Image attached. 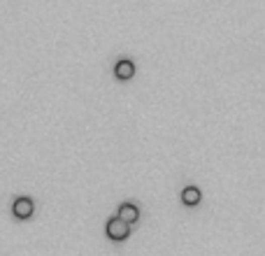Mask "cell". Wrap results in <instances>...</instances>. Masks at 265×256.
<instances>
[{"mask_svg": "<svg viewBox=\"0 0 265 256\" xmlns=\"http://www.w3.org/2000/svg\"><path fill=\"white\" fill-rule=\"evenodd\" d=\"M107 238L114 240V242H121V240H126L128 235H130V224H126L123 219H119V217H112V219L107 221Z\"/></svg>", "mask_w": 265, "mask_h": 256, "instance_id": "cell-1", "label": "cell"}, {"mask_svg": "<svg viewBox=\"0 0 265 256\" xmlns=\"http://www.w3.org/2000/svg\"><path fill=\"white\" fill-rule=\"evenodd\" d=\"M33 210H35V205H33V201L26 198V196L24 198H17L12 205V212L17 219H30V217H33Z\"/></svg>", "mask_w": 265, "mask_h": 256, "instance_id": "cell-2", "label": "cell"}, {"mask_svg": "<svg viewBox=\"0 0 265 256\" xmlns=\"http://www.w3.org/2000/svg\"><path fill=\"white\" fill-rule=\"evenodd\" d=\"M119 219H123L126 224H135L140 219V210L132 205V203H121L119 208Z\"/></svg>", "mask_w": 265, "mask_h": 256, "instance_id": "cell-3", "label": "cell"}, {"mask_svg": "<svg viewBox=\"0 0 265 256\" xmlns=\"http://www.w3.org/2000/svg\"><path fill=\"white\" fill-rule=\"evenodd\" d=\"M114 75H116V80H132V75H135V66H132V61H119L114 66Z\"/></svg>", "mask_w": 265, "mask_h": 256, "instance_id": "cell-4", "label": "cell"}, {"mask_svg": "<svg viewBox=\"0 0 265 256\" xmlns=\"http://www.w3.org/2000/svg\"><path fill=\"white\" fill-rule=\"evenodd\" d=\"M181 203L188 205V208L198 205L200 203V189H195V186H186V189L181 191Z\"/></svg>", "mask_w": 265, "mask_h": 256, "instance_id": "cell-5", "label": "cell"}]
</instances>
